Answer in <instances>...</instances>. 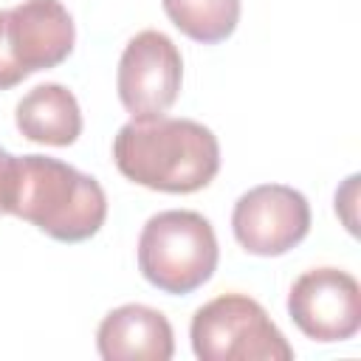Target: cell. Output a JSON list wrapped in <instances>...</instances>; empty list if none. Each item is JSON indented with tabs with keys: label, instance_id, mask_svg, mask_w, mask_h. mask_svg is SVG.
Here are the masks:
<instances>
[{
	"label": "cell",
	"instance_id": "cell-1",
	"mask_svg": "<svg viewBox=\"0 0 361 361\" xmlns=\"http://www.w3.org/2000/svg\"><path fill=\"white\" fill-rule=\"evenodd\" d=\"M118 172L147 189L189 195L209 186L220 169L217 135L192 118L127 121L113 138Z\"/></svg>",
	"mask_w": 361,
	"mask_h": 361
},
{
	"label": "cell",
	"instance_id": "cell-2",
	"mask_svg": "<svg viewBox=\"0 0 361 361\" xmlns=\"http://www.w3.org/2000/svg\"><path fill=\"white\" fill-rule=\"evenodd\" d=\"M8 214L34 223L59 243L90 240L107 217V197L96 178L48 155H17Z\"/></svg>",
	"mask_w": 361,
	"mask_h": 361
},
{
	"label": "cell",
	"instance_id": "cell-3",
	"mask_svg": "<svg viewBox=\"0 0 361 361\" xmlns=\"http://www.w3.org/2000/svg\"><path fill=\"white\" fill-rule=\"evenodd\" d=\"M220 248L212 223L189 209L152 214L138 237L141 276L172 296H186L206 285L217 271Z\"/></svg>",
	"mask_w": 361,
	"mask_h": 361
},
{
	"label": "cell",
	"instance_id": "cell-4",
	"mask_svg": "<svg viewBox=\"0 0 361 361\" xmlns=\"http://www.w3.org/2000/svg\"><path fill=\"white\" fill-rule=\"evenodd\" d=\"M200 361H290L293 347L268 310L245 293H223L195 310L189 327Z\"/></svg>",
	"mask_w": 361,
	"mask_h": 361
},
{
	"label": "cell",
	"instance_id": "cell-5",
	"mask_svg": "<svg viewBox=\"0 0 361 361\" xmlns=\"http://www.w3.org/2000/svg\"><path fill=\"white\" fill-rule=\"evenodd\" d=\"M183 82V59L178 45L155 28L138 31L127 45L118 59V99L124 110L135 121H149L164 116Z\"/></svg>",
	"mask_w": 361,
	"mask_h": 361
},
{
	"label": "cell",
	"instance_id": "cell-6",
	"mask_svg": "<svg viewBox=\"0 0 361 361\" xmlns=\"http://www.w3.org/2000/svg\"><path fill=\"white\" fill-rule=\"evenodd\" d=\"M237 243L254 257H282L310 231V203L285 183H262L237 197L231 212Z\"/></svg>",
	"mask_w": 361,
	"mask_h": 361
},
{
	"label": "cell",
	"instance_id": "cell-7",
	"mask_svg": "<svg viewBox=\"0 0 361 361\" xmlns=\"http://www.w3.org/2000/svg\"><path fill=\"white\" fill-rule=\"evenodd\" d=\"M288 313L293 324L313 341H347L361 327V288L358 279L341 268L305 271L290 293Z\"/></svg>",
	"mask_w": 361,
	"mask_h": 361
},
{
	"label": "cell",
	"instance_id": "cell-8",
	"mask_svg": "<svg viewBox=\"0 0 361 361\" xmlns=\"http://www.w3.org/2000/svg\"><path fill=\"white\" fill-rule=\"evenodd\" d=\"M73 39V17L59 0H23L6 8V45L25 76L65 62Z\"/></svg>",
	"mask_w": 361,
	"mask_h": 361
},
{
	"label": "cell",
	"instance_id": "cell-9",
	"mask_svg": "<svg viewBox=\"0 0 361 361\" xmlns=\"http://www.w3.org/2000/svg\"><path fill=\"white\" fill-rule=\"evenodd\" d=\"M96 347L104 361H169L175 353V336L161 310L133 302L102 319Z\"/></svg>",
	"mask_w": 361,
	"mask_h": 361
},
{
	"label": "cell",
	"instance_id": "cell-10",
	"mask_svg": "<svg viewBox=\"0 0 361 361\" xmlns=\"http://www.w3.org/2000/svg\"><path fill=\"white\" fill-rule=\"evenodd\" d=\"M17 130L34 144L68 147L82 133V110L76 96L56 82L37 85L17 104Z\"/></svg>",
	"mask_w": 361,
	"mask_h": 361
},
{
	"label": "cell",
	"instance_id": "cell-11",
	"mask_svg": "<svg viewBox=\"0 0 361 361\" xmlns=\"http://www.w3.org/2000/svg\"><path fill=\"white\" fill-rule=\"evenodd\" d=\"M172 25L195 42L214 45L234 34L240 0H161Z\"/></svg>",
	"mask_w": 361,
	"mask_h": 361
},
{
	"label": "cell",
	"instance_id": "cell-12",
	"mask_svg": "<svg viewBox=\"0 0 361 361\" xmlns=\"http://www.w3.org/2000/svg\"><path fill=\"white\" fill-rule=\"evenodd\" d=\"M25 79V73L17 68V62L11 59V51L6 45V8H0V90H8L14 85H20Z\"/></svg>",
	"mask_w": 361,
	"mask_h": 361
},
{
	"label": "cell",
	"instance_id": "cell-13",
	"mask_svg": "<svg viewBox=\"0 0 361 361\" xmlns=\"http://www.w3.org/2000/svg\"><path fill=\"white\" fill-rule=\"evenodd\" d=\"M14 161L8 149L0 147V214H8V200H11V178H14Z\"/></svg>",
	"mask_w": 361,
	"mask_h": 361
}]
</instances>
